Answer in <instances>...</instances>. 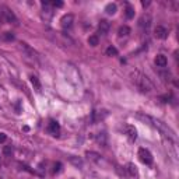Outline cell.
I'll list each match as a JSON object with an SVG mask.
<instances>
[{
  "label": "cell",
  "mask_w": 179,
  "mask_h": 179,
  "mask_svg": "<svg viewBox=\"0 0 179 179\" xmlns=\"http://www.w3.org/2000/svg\"><path fill=\"white\" fill-rule=\"evenodd\" d=\"M130 79L141 92H150L153 90V83L150 81V79L144 76L143 73H140V71H133L130 74Z\"/></svg>",
  "instance_id": "obj_1"
},
{
  "label": "cell",
  "mask_w": 179,
  "mask_h": 179,
  "mask_svg": "<svg viewBox=\"0 0 179 179\" xmlns=\"http://www.w3.org/2000/svg\"><path fill=\"white\" fill-rule=\"evenodd\" d=\"M139 158L146 165L153 164V156H151V153L147 148H139Z\"/></svg>",
  "instance_id": "obj_2"
},
{
  "label": "cell",
  "mask_w": 179,
  "mask_h": 179,
  "mask_svg": "<svg viewBox=\"0 0 179 179\" xmlns=\"http://www.w3.org/2000/svg\"><path fill=\"white\" fill-rule=\"evenodd\" d=\"M2 14H3L4 20L7 21V23L10 24H17V17H15V14L11 11L10 9H7V7H3V11H2Z\"/></svg>",
  "instance_id": "obj_3"
},
{
  "label": "cell",
  "mask_w": 179,
  "mask_h": 179,
  "mask_svg": "<svg viewBox=\"0 0 179 179\" xmlns=\"http://www.w3.org/2000/svg\"><path fill=\"white\" fill-rule=\"evenodd\" d=\"M154 35H156V38H158V39H167L168 38V31H167L165 27L157 25L156 28H154Z\"/></svg>",
  "instance_id": "obj_4"
},
{
  "label": "cell",
  "mask_w": 179,
  "mask_h": 179,
  "mask_svg": "<svg viewBox=\"0 0 179 179\" xmlns=\"http://www.w3.org/2000/svg\"><path fill=\"white\" fill-rule=\"evenodd\" d=\"M60 23H62L63 28H70L74 23V15L70 14V13H69V14H65L62 17V20H60Z\"/></svg>",
  "instance_id": "obj_5"
},
{
  "label": "cell",
  "mask_w": 179,
  "mask_h": 179,
  "mask_svg": "<svg viewBox=\"0 0 179 179\" xmlns=\"http://www.w3.org/2000/svg\"><path fill=\"white\" fill-rule=\"evenodd\" d=\"M125 133H126V136L132 141H134L136 139H137V130H136V127L132 126V125H126V126H125Z\"/></svg>",
  "instance_id": "obj_6"
},
{
  "label": "cell",
  "mask_w": 179,
  "mask_h": 179,
  "mask_svg": "<svg viewBox=\"0 0 179 179\" xmlns=\"http://www.w3.org/2000/svg\"><path fill=\"white\" fill-rule=\"evenodd\" d=\"M48 132H49L50 134H53V136H59V133H60V126H59L58 122L50 121L49 126H48Z\"/></svg>",
  "instance_id": "obj_7"
},
{
  "label": "cell",
  "mask_w": 179,
  "mask_h": 179,
  "mask_svg": "<svg viewBox=\"0 0 179 179\" xmlns=\"http://www.w3.org/2000/svg\"><path fill=\"white\" fill-rule=\"evenodd\" d=\"M156 65L158 66V67H167L168 59L165 58L164 55H157L156 56Z\"/></svg>",
  "instance_id": "obj_8"
},
{
  "label": "cell",
  "mask_w": 179,
  "mask_h": 179,
  "mask_svg": "<svg viewBox=\"0 0 179 179\" xmlns=\"http://www.w3.org/2000/svg\"><path fill=\"white\" fill-rule=\"evenodd\" d=\"M109 23L106 20H101L100 21V24H98V31H100L101 34H108V31H109Z\"/></svg>",
  "instance_id": "obj_9"
},
{
  "label": "cell",
  "mask_w": 179,
  "mask_h": 179,
  "mask_svg": "<svg viewBox=\"0 0 179 179\" xmlns=\"http://www.w3.org/2000/svg\"><path fill=\"white\" fill-rule=\"evenodd\" d=\"M126 169H127V172H129V175L130 176H134V178H137L139 176V171H137V167H136L134 164H127V167H126Z\"/></svg>",
  "instance_id": "obj_10"
},
{
  "label": "cell",
  "mask_w": 179,
  "mask_h": 179,
  "mask_svg": "<svg viewBox=\"0 0 179 179\" xmlns=\"http://www.w3.org/2000/svg\"><path fill=\"white\" fill-rule=\"evenodd\" d=\"M139 24H140V27L148 28L150 24H151V17H150V15H143V17L140 18V21H139Z\"/></svg>",
  "instance_id": "obj_11"
},
{
  "label": "cell",
  "mask_w": 179,
  "mask_h": 179,
  "mask_svg": "<svg viewBox=\"0 0 179 179\" xmlns=\"http://www.w3.org/2000/svg\"><path fill=\"white\" fill-rule=\"evenodd\" d=\"M29 79H31V84H32L34 90H35L36 92H41V83H39L38 77H35V76H31V77H29Z\"/></svg>",
  "instance_id": "obj_12"
},
{
  "label": "cell",
  "mask_w": 179,
  "mask_h": 179,
  "mask_svg": "<svg viewBox=\"0 0 179 179\" xmlns=\"http://www.w3.org/2000/svg\"><path fill=\"white\" fill-rule=\"evenodd\" d=\"M130 34V28L127 25H123L119 28V31H117V35L119 36H127Z\"/></svg>",
  "instance_id": "obj_13"
},
{
  "label": "cell",
  "mask_w": 179,
  "mask_h": 179,
  "mask_svg": "<svg viewBox=\"0 0 179 179\" xmlns=\"http://www.w3.org/2000/svg\"><path fill=\"white\" fill-rule=\"evenodd\" d=\"M105 11H106V14H109V15L115 14V13H116V4H115V3H109V4H106Z\"/></svg>",
  "instance_id": "obj_14"
},
{
  "label": "cell",
  "mask_w": 179,
  "mask_h": 179,
  "mask_svg": "<svg viewBox=\"0 0 179 179\" xmlns=\"http://www.w3.org/2000/svg\"><path fill=\"white\" fill-rule=\"evenodd\" d=\"M98 42H100V39H98L97 35H90V38H88V44L91 45V46H97Z\"/></svg>",
  "instance_id": "obj_15"
},
{
  "label": "cell",
  "mask_w": 179,
  "mask_h": 179,
  "mask_svg": "<svg viewBox=\"0 0 179 179\" xmlns=\"http://www.w3.org/2000/svg\"><path fill=\"white\" fill-rule=\"evenodd\" d=\"M105 53H106L108 56H116V55H117V49H116L115 46H109V48H106Z\"/></svg>",
  "instance_id": "obj_16"
},
{
  "label": "cell",
  "mask_w": 179,
  "mask_h": 179,
  "mask_svg": "<svg viewBox=\"0 0 179 179\" xmlns=\"http://www.w3.org/2000/svg\"><path fill=\"white\" fill-rule=\"evenodd\" d=\"M133 15H134V11H133V9L130 6H127L126 9V17L127 18H133Z\"/></svg>",
  "instance_id": "obj_17"
},
{
  "label": "cell",
  "mask_w": 179,
  "mask_h": 179,
  "mask_svg": "<svg viewBox=\"0 0 179 179\" xmlns=\"http://www.w3.org/2000/svg\"><path fill=\"white\" fill-rule=\"evenodd\" d=\"M3 39H6V41H13V39H14V35H13L11 32H4Z\"/></svg>",
  "instance_id": "obj_18"
},
{
  "label": "cell",
  "mask_w": 179,
  "mask_h": 179,
  "mask_svg": "<svg viewBox=\"0 0 179 179\" xmlns=\"http://www.w3.org/2000/svg\"><path fill=\"white\" fill-rule=\"evenodd\" d=\"M60 169H62V164H60V162H56L55 167H53V173L60 172Z\"/></svg>",
  "instance_id": "obj_19"
},
{
  "label": "cell",
  "mask_w": 179,
  "mask_h": 179,
  "mask_svg": "<svg viewBox=\"0 0 179 179\" xmlns=\"http://www.w3.org/2000/svg\"><path fill=\"white\" fill-rule=\"evenodd\" d=\"M6 139H7V136L4 134V133H0V143H4Z\"/></svg>",
  "instance_id": "obj_20"
},
{
  "label": "cell",
  "mask_w": 179,
  "mask_h": 179,
  "mask_svg": "<svg viewBox=\"0 0 179 179\" xmlns=\"http://www.w3.org/2000/svg\"><path fill=\"white\" fill-rule=\"evenodd\" d=\"M52 6H55V7H62L63 3H62V2H53Z\"/></svg>",
  "instance_id": "obj_21"
},
{
  "label": "cell",
  "mask_w": 179,
  "mask_h": 179,
  "mask_svg": "<svg viewBox=\"0 0 179 179\" xmlns=\"http://www.w3.org/2000/svg\"><path fill=\"white\" fill-rule=\"evenodd\" d=\"M0 179H2V178H0Z\"/></svg>",
  "instance_id": "obj_22"
}]
</instances>
